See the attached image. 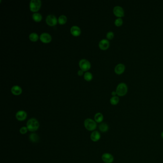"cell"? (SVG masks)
I'll list each match as a JSON object with an SVG mask.
<instances>
[{"instance_id":"1","label":"cell","mask_w":163,"mask_h":163,"mask_svg":"<svg viewBox=\"0 0 163 163\" xmlns=\"http://www.w3.org/2000/svg\"><path fill=\"white\" fill-rule=\"evenodd\" d=\"M39 123L35 118H31L27 121L26 127L29 131L34 132L37 130L39 128Z\"/></svg>"},{"instance_id":"2","label":"cell","mask_w":163,"mask_h":163,"mask_svg":"<svg viewBox=\"0 0 163 163\" xmlns=\"http://www.w3.org/2000/svg\"><path fill=\"white\" fill-rule=\"evenodd\" d=\"M128 90V86L127 84L124 82H121L118 84L115 91L118 96L122 97L127 94Z\"/></svg>"},{"instance_id":"3","label":"cell","mask_w":163,"mask_h":163,"mask_svg":"<svg viewBox=\"0 0 163 163\" xmlns=\"http://www.w3.org/2000/svg\"><path fill=\"white\" fill-rule=\"evenodd\" d=\"M84 125L85 128L89 131L95 130L97 128V123L96 122L90 118H88L85 120Z\"/></svg>"},{"instance_id":"4","label":"cell","mask_w":163,"mask_h":163,"mask_svg":"<svg viewBox=\"0 0 163 163\" xmlns=\"http://www.w3.org/2000/svg\"><path fill=\"white\" fill-rule=\"evenodd\" d=\"M41 4L40 0H31L29 5L30 10L34 13H36L41 8Z\"/></svg>"},{"instance_id":"5","label":"cell","mask_w":163,"mask_h":163,"mask_svg":"<svg viewBox=\"0 0 163 163\" xmlns=\"http://www.w3.org/2000/svg\"><path fill=\"white\" fill-rule=\"evenodd\" d=\"M79 66L82 70L83 71H86L90 68L91 64L89 61L86 59H82L79 62Z\"/></svg>"},{"instance_id":"6","label":"cell","mask_w":163,"mask_h":163,"mask_svg":"<svg viewBox=\"0 0 163 163\" xmlns=\"http://www.w3.org/2000/svg\"><path fill=\"white\" fill-rule=\"evenodd\" d=\"M113 13L118 18H122L124 16V11L122 6H115L113 9Z\"/></svg>"},{"instance_id":"7","label":"cell","mask_w":163,"mask_h":163,"mask_svg":"<svg viewBox=\"0 0 163 163\" xmlns=\"http://www.w3.org/2000/svg\"><path fill=\"white\" fill-rule=\"evenodd\" d=\"M46 24L49 26H53L57 24V17L53 14H49L46 17Z\"/></svg>"},{"instance_id":"8","label":"cell","mask_w":163,"mask_h":163,"mask_svg":"<svg viewBox=\"0 0 163 163\" xmlns=\"http://www.w3.org/2000/svg\"><path fill=\"white\" fill-rule=\"evenodd\" d=\"M27 114L26 112L23 110L18 111L15 115V117L17 120L20 122H22L26 120V119L27 118Z\"/></svg>"},{"instance_id":"9","label":"cell","mask_w":163,"mask_h":163,"mask_svg":"<svg viewBox=\"0 0 163 163\" xmlns=\"http://www.w3.org/2000/svg\"><path fill=\"white\" fill-rule=\"evenodd\" d=\"M40 39L44 43H49L51 41L52 37L48 33H43L40 36Z\"/></svg>"},{"instance_id":"10","label":"cell","mask_w":163,"mask_h":163,"mask_svg":"<svg viewBox=\"0 0 163 163\" xmlns=\"http://www.w3.org/2000/svg\"><path fill=\"white\" fill-rule=\"evenodd\" d=\"M125 70V66L123 64L119 63L116 65L114 68V72L117 75L122 74Z\"/></svg>"},{"instance_id":"11","label":"cell","mask_w":163,"mask_h":163,"mask_svg":"<svg viewBox=\"0 0 163 163\" xmlns=\"http://www.w3.org/2000/svg\"><path fill=\"white\" fill-rule=\"evenodd\" d=\"M99 46L100 49L102 50H105L108 49L110 46V42L108 39H103L100 41Z\"/></svg>"},{"instance_id":"12","label":"cell","mask_w":163,"mask_h":163,"mask_svg":"<svg viewBox=\"0 0 163 163\" xmlns=\"http://www.w3.org/2000/svg\"><path fill=\"white\" fill-rule=\"evenodd\" d=\"M102 160L105 163H112L114 160L112 155L109 153H105L101 156Z\"/></svg>"},{"instance_id":"13","label":"cell","mask_w":163,"mask_h":163,"mask_svg":"<svg viewBox=\"0 0 163 163\" xmlns=\"http://www.w3.org/2000/svg\"><path fill=\"white\" fill-rule=\"evenodd\" d=\"M70 32L74 36H78L81 34V29L79 26L74 25L71 28Z\"/></svg>"},{"instance_id":"14","label":"cell","mask_w":163,"mask_h":163,"mask_svg":"<svg viewBox=\"0 0 163 163\" xmlns=\"http://www.w3.org/2000/svg\"><path fill=\"white\" fill-rule=\"evenodd\" d=\"M101 138V134L98 131H93L90 134V139L93 142H97Z\"/></svg>"},{"instance_id":"15","label":"cell","mask_w":163,"mask_h":163,"mask_svg":"<svg viewBox=\"0 0 163 163\" xmlns=\"http://www.w3.org/2000/svg\"><path fill=\"white\" fill-rule=\"evenodd\" d=\"M11 93L14 95H20L22 93V89L19 86L15 85L12 88Z\"/></svg>"},{"instance_id":"16","label":"cell","mask_w":163,"mask_h":163,"mask_svg":"<svg viewBox=\"0 0 163 163\" xmlns=\"http://www.w3.org/2000/svg\"><path fill=\"white\" fill-rule=\"evenodd\" d=\"M29 140L33 143H37L39 140V137L35 133H31L29 135Z\"/></svg>"},{"instance_id":"17","label":"cell","mask_w":163,"mask_h":163,"mask_svg":"<svg viewBox=\"0 0 163 163\" xmlns=\"http://www.w3.org/2000/svg\"><path fill=\"white\" fill-rule=\"evenodd\" d=\"M103 120V114L100 112H98L95 114L94 116V121L96 122L101 123L102 122Z\"/></svg>"},{"instance_id":"18","label":"cell","mask_w":163,"mask_h":163,"mask_svg":"<svg viewBox=\"0 0 163 163\" xmlns=\"http://www.w3.org/2000/svg\"><path fill=\"white\" fill-rule=\"evenodd\" d=\"M32 18L33 20L35 22H40L42 19V16L41 14L36 12L33 14Z\"/></svg>"},{"instance_id":"19","label":"cell","mask_w":163,"mask_h":163,"mask_svg":"<svg viewBox=\"0 0 163 163\" xmlns=\"http://www.w3.org/2000/svg\"><path fill=\"white\" fill-rule=\"evenodd\" d=\"M109 129V126L105 123H102L100 125H99V130L101 132L105 133L107 131H108Z\"/></svg>"},{"instance_id":"20","label":"cell","mask_w":163,"mask_h":163,"mask_svg":"<svg viewBox=\"0 0 163 163\" xmlns=\"http://www.w3.org/2000/svg\"><path fill=\"white\" fill-rule=\"evenodd\" d=\"M67 21V17L64 15H61L58 17V22L60 25H63L65 24Z\"/></svg>"},{"instance_id":"21","label":"cell","mask_w":163,"mask_h":163,"mask_svg":"<svg viewBox=\"0 0 163 163\" xmlns=\"http://www.w3.org/2000/svg\"><path fill=\"white\" fill-rule=\"evenodd\" d=\"M120 99L118 96H112V98L110 99V102L111 104L113 105H116L119 103Z\"/></svg>"},{"instance_id":"22","label":"cell","mask_w":163,"mask_h":163,"mask_svg":"<svg viewBox=\"0 0 163 163\" xmlns=\"http://www.w3.org/2000/svg\"><path fill=\"white\" fill-rule=\"evenodd\" d=\"M29 38L31 41L33 42H36L39 39V36L37 34L35 33H32L30 34L29 36Z\"/></svg>"},{"instance_id":"23","label":"cell","mask_w":163,"mask_h":163,"mask_svg":"<svg viewBox=\"0 0 163 163\" xmlns=\"http://www.w3.org/2000/svg\"><path fill=\"white\" fill-rule=\"evenodd\" d=\"M84 78L87 82H90L93 79V74L90 72H87L84 74Z\"/></svg>"},{"instance_id":"24","label":"cell","mask_w":163,"mask_h":163,"mask_svg":"<svg viewBox=\"0 0 163 163\" xmlns=\"http://www.w3.org/2000/svg\"><path fill=\"white\" fill-rule=\"evenodd\" d=\"M114 24L117 27H120L121 26H122L123 24V20L122 18H117L115 19L114 21Z\"/></svg>"},{"instance_id":"25","label":"cell","mask_w":163,"mask_h":163,"mask_svg":"<svg viewBox=\"0 0 163 163\" xmlns=\"http://www.w3.org/2000/svg\"><path fill=\"white\" fill-rule=\"evenodd\" d=\"M114 34L112 31H109L106 34V38L107 39L109 40H112L113 38H114Z\"/></svg>"},{"instance_id":"26","label":"cell","mask_w":163,"mask_h":163,"mask_svg":"<svg viewBox=\"0 0 163 163\" xmlns=\"http://www.w3.org/2000/svg\"><path fill=\"white\" fill-rule=\"evenodd\" d=\"M28 131V130L27 129V127L23 126L20 129L19 132H20V133H21L22 134H25L27 133Z\"/></svg>"},{"instance_id":"27","label":"cell","mask_w":163,"mask_h":163,"mask_svg":"<svg viewBox=\"0 0 163 163\" xmlns=\"http://www.w3.org/2000/svg\"><path fill=\"white\" fill-rule=\"evenodd\" d=\"M83 71L82 70V69H80V70H79L78 71V75L79 76H82L83 74Z\"/></svg>"},{"instance_id":"28","label":"cell","mask_w":163,"mask_h":163,"mask_svg":"<svg viewBox=\"0 0 163 163\" xmlns=\"http://www.w3.org/2000/svg\"><path fill=\"white\" fill-rule=\"evenodd\" d=\"M112 96H116V95H117V93H116V91H112Z\"/></svg>"},{"instance_id":"29","label":"cell","mask_w":163,"mask_h":163,"mask_svg":"<svg viewBox=\"0 0 163 163\" xmlns=\"http://www.w3.org/2000/svg\"><path fill=\"white\" fill-rule=\"evenodd\" d=\"M161 136H162V137L163 138V132L162 133H161Z\"/></svg>"}]
</instances>
